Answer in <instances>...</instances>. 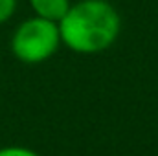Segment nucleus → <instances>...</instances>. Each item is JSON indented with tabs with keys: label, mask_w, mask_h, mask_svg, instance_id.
I'll return each instance as SVG.
<instances>
[{
	"label": "nucleus",
	"mask_w": 158,
	"mask_h": 156,
	"mask_svg": "<svg viewBox=\"0 0 158 156\" xmlns=\"http://www.w3.org/2000/svg\"><path fill=\"white\" fill-rule=\"evenodd\" d=\"M61 42L77 53H98L119 35V15L107 0H79L59 20Z\"/></svg>",
	"instance_id": "obj_1"
},
{
	"label": "nucleus",
	"mask_w": 158,
	"mask_h": 156,
	"mask_svg": "<svg viewBox=\"0 0 158 156\" xmlns=\"http://www.w3.org/2000/svg\"><path fill=\"white\" fill-rule=\"evenodd\" d=\"M61 44V33L57 22L46 20V18H30L24 20L13 39H11V50L15 57L28 64H37L46 59H50Z\"/></svg>",
	"instance_id": "obj_2"
},
{
	"label": "nucleus",
	"mask_w": 158,
	"mask_h": 156,
	"mask_svg": "<svg viewBox=\"0 0 158 156\" xmlns=\"http://www.w3.org/2000/svg\"><path fill=\"white\" fill-rule=\"evenodd\" d=\"M33 11L37 13V17L40 18H46V20H52V22H57L68 13L70 9V0H30Z\"/></svg>",
	"instance_id": "obj_3"
},
{
	"label": "nucleus",
	"mask_w": 158,
	"mask_h": 156,
	"mask_svg": "<svg viewBox=\"0 0 158 156\" xmlns=\"http://www.w3.org/2000/svg\"><path fill=\"white\" fill-rule=\"evenodd\" d=\"M0 156H39L35 151L26 147H4L0 149Z\"/></svg>",
	"instance_id": "obj_4"
},
{
	"label": "nucleus",
	"mask_w": 158,
	"mask_h": 156,
	"mask_svg": "<svg viewBox=\"0 0 158 156\" xmlns=\"http://www.w3.org/2000/svg\"><path fill=\"white\" fill-rule=\"evenodd\" d=\"M17 7V0H0V24L6 22Z\"/></svg>",
	"instance_id": "obj_5"
}]
</instances>
